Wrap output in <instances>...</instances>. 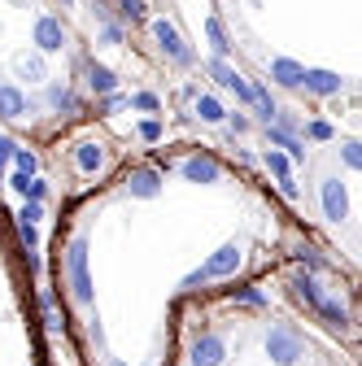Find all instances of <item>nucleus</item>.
<instances>
[{
    "label": "nucleus",
    "mask_w": 362,
    "mask_h": 366,
    "mask_svg": "<svg viewBox=\"0 0 362 366\" xmlns=\"http://www.w3.org/2000/svg\"><path fill=\"white\" fill-rule=\"evenodd\" d=\"M323 214L327 218H345V188H340V179H327L323 183Z\"/></svg>",
    "instance_id": "obj_6"
},
{
    "label": "nucleus",
    "mask_w": 362,
    "mask_h": 366,
    "mask_svg": "<svg viewBox=\"0 0 362 366\" xmlns=\"http://www.w3.org/2000/svg\"><path fill=\"white\" fill-rule=\"evenodd\" d=\"M292 292H297L301 301H310V305H319V292H315V284H310L306 275H297V279H292Z\"/></svg>",
    "instance_id": "obj_17"
},
{
    "label": "nucleus",
    "mask_w": 362,
    "mask_h": 366,
    "mask_svg": "<svg viewBox=\"0 0 362 366\" xmlns=\"http://www.w3.org/2000/svg\"><path fill=\"white\" fill-rule=\"evenodd\" d=\"M301 83L310 92H319V96H332V92H340V79L332 74V70H306L301 74Z\"/></svg>",
    "instance_id": "obj_8"
},
{
    "label": "nucleus",
    "mask_w": 362,
    "mask_h": 366,
    "mask_svg": "<svg viewBox=\"0 0 362 366\" xmlns=\"http://www.w3.org/2000/svg\"><path fill=\"white\" fill-rule=\"evenodd\" d=\"M315 310H319L332 327H345V305H336V301H327V296H319V305H315Z\"/></svg>",
    "instance_id": "obj_15"
},
{
    "label": "nucleus",
    "mask_w": 362,
    "mask_h": 366,
    "mask_svg": "<svg viewBox=\"0 0 362 366\" xmlns=\"http://www.w3.org/2000/svg\"><path fill=\"white\" fill-rule=\"evenodd\" d=\"M13 161H18V175L36 170V153H26V148H13Z\"/></svg>",
    "instance_id": "obj_19"
},
{
    "label": "nucleus",
    "mask_w": 362,
    "mask_h": 366,
    "mask_svg": "<svg viewBox=\"0 0 362 366\" xmlns=\"http://www.w3.org/2000/svg\"><path fill=\"white\" fill-rule=\"evenodd\" d=\"M310 136H315V140H327V136H332V127H327V122H315V127H310Z\"/></svg>",
    "instance_id": "obj_26"
},
{
    "label": "nucleus",
    "mask_w": 362,
    "mask_h": 366,
    "mask_svg": "<svg viewBox=\"0 0 362 366\" xmlns=\"http://www.w3.org/2000/svg\"><path fill=\"white\" fill-rule=\"evenodd\" d=\"M205 31H210V40H214V53H227V35H223V26H219V22H210Z\"/></svg>",
    "instance_id": "obj_21"
},
{
    "label": "nucleus",
    "mask_w": 362,
    "mask_h": 366,
    "mask_svg": "<svg viewBox=\"0 0 362 366\" xmlns=\"http://www.w3.org/2000/svg\"><path fill=\"white\" fill-rule=\"evenodd\" d=\"M184 175L192 183H214V179H219V166H214L210 157H192V161H184Z\"/></svg>",
    "instance_id": "obj_11"
},
{
    "label": "nucleus",
    "mask_w": 362,
    "mask_h": 366,
    "mask_svg": "<svg viewBox=\"0 0 362 366\" xmlns=\"http://www.w3.org/2000/svg\"><path fill=\"white\" fill-rule=\"evenodd\" d=\"M18 231H22V244H36V227H31V223H22Z\"/></svg>",
    "instance_id": "obj_29"
},
{
    "label": "nucleus",
    "mask_w": 362,
    "mask_h": 366,
    "mask_svg": "<svg viewBox=\"0 0 362 366\" xmlns=\"http://www.w3.org/2000/svg\"><path fill=\"white\" fill-rule=\"evenodd\" d=\"M340 157L349 161L354 170H362V144H345V148H340Z\"/></svg>",
    "instance_id": "obj_20"
},
{
    "label": "nucleus",
    "mask_w": 362,
    "mask_h": 366,
    "mask_svg": "<svg viewBox=\"0 0 362 366\" xmlns=\"http://www.w3.org/2000/svg\"><path fill=\"white\" fill-rule=\"evenodd\" d=\"M153 35H157V44H162V48H166V57H171V61H179V65H184V61H192V53L184 48V40H179L166 22H153Z\"/></svg>",
    "instance_id": "obj_5"
},
{
    "label": "nucleus",
    "mask_w": 362,
    "mask_h": 366,
    "mask_svg": "<svg viewBox=\"0 0 362 366\" xmlns=\"http://www.w3.org/2000/svg\"><path fill=\"white\" fill-rule=\"evenodd\" d=\"M196 113H201L205 122H219V118H223V105L214 101V96H201V101H196Z\"/></svg>",
    "instance_id": "obj_16"
},
{
    "label": "nucleus",
    "mask_w": 362,
    "mask_h": 366,
    "mask_svg": "<svg viewBox=\"0 0 362 366\" xmlns=\"http://www.w3.org/2000/svg\"><path fill=\"white\" fill-rule=\"evenodd\" d=\"M271 74L284 83V88H301V74H306V70H301L297 61H288V57H275V61H271Z\"/></svg>",
    "instance_id": "obj_10"
},
{
    "label": "nucleus",
    "mask_w": 362,
    "mask_h": 366,
    "mask_svg": "<svg viewBox=\"0 0 362 366\" xmlns=\"http://www.w3.org/2000/svg\"><path fill=\"white\" fill-rule=\"evenodd\" d=\"M109 366H123V362H109Z\"/></svg>",
    "instance_id": "obj_31"
},
{
    "label": "nucleus",
    "mask_w": 362,
    "mask_h": 366,
    "mask_svg": "<svg viewBox=\"0 0 362 366\" xmlns=\"http://www.w3.org/2000/svg\"><path fill=\"white\" fill-rule=\"evenodd\" d=\"M26 101H22V92L18 88H0V118H26Z\"/></svg>",
    "instance_id": "obj_9"
},
{
    "label": "nucleus",
    "mask_w": 362,
    "mask_h": 366,
    "mask_svg": "<svg viewBox=\"0 0 362 366\" xmlns=\"http://www.w3.org/2000/svg\"><path fill=\"white\" fill-rule=\"evenodd\" d=\"M92 88H96V92H105V96L113 92V74L105 70V65H92Z\"/></svg>",
    "instance_id": "obj_18"
},
{
    "label": "nucleus",
    "mask_w": 362,
    "mask_h": 366,
    "mask_svg": "<svg viewBox=\"0 0 362 366\" xmlns=\"http://www.w3.org/2000/svg\"><path fill=\"white\" fill-rule=\"evenodd\" d=\"M53 105H57V109H74V96L61 92V88H53Z\"/></svg>",
    "instance_id": "obj_23"
},
{
    "label": "nucleus",
    "mask_w": 362,
    "mask_h": 366,
    "mask_svg": "<svg viewBox=\"0 0 362 366\" xmlns=\"http://www.w3.org/2000/svg\"><path fill=\"white\" fill-rule=\"evenodd\" d=\"M236 266H240V248H236V244H227V248H219V253H214V257L201 266V271L188 279V288H192V284H201V279H223V275H232Z\"/></svg>",
    "instance_id": "obj_3"
},
{
    "label": "nucleus",
    "mask_w": 362,
    "mask_h": 366,
    "mask_svg": "<svg viewBox=\"0 0 362 366\" xmlns=\"http://www.w3.org/2000/svg\"><path fill=\"white\" fill-rule=\"evenodd\" d=\"M74 161H79V170H96V166H101V148H96V144H79Z\"/></svg>",
    "instance_id": "obj_14"
},
{
    "label": "nucleus",
    "mask_w": 362,
    "mask_h": 366,
    "mask_svg": "<svg viewBox=\"0 0 362 366\" xmlns=\"http://www.w3.org/2000/svg\"><path fill=\"white\" fill-rule=\"evenodd\" d=\"M140 136H144V140H157L162 127H157V122H140Z\"/></svg>",
    "instance_id": "obj_25"
},
{
    "label": "nucleus",
    "mask_w": 362,
    "mask_h": 366,
    "mask_svg": "<svg viewBox=\"0 0 362 366\" xmlns=\"http://www.w3.org/2000/svg\"><path fill=\"white\" fill-rule=\"evenodd\" d=\"M223 358H227V344L219 336H201L192 344V366H219Z\"/></svg>",
    "instance_id": "obj_4"
},
{
    "label": "nucleus",
    "mask_w": 362,
    "mask_h": 366,
    "mask_svg": "<svg viewBox=\"0 0 362 366\" xmlns=\"http://www.w3.org/2000/svg\"><path fill=\"white\" fill-rule=\"evenodd\" d=\"M267 127H271V122H267ZM271 140H275L279 148H288V157H297V161L306 157V148H301L297 140H292V136H288V131H279V127H271Z\"/></svg>",
    "instance_id": "obj_13"
},
{
    "label": "nucleus",
    "mask_w": 362,
    "mask_h": 366,
    "mask_svg": "<svg viewBox=\"0 0 362 366\" xmlns=\"http://www.w3.org/2000/svg\"><path fill=\"white\" fill-rule=\"evenodd\" d=\"M36 44L44 48V53H57L61 48V22L57 18H40L36 22Z\"/></svg>",
    "instance_id": "obj_7"
},
{
    "label": "nucleus",
    "mask_w": 362,
    "mask_h": 366,
    "mask_svg": "<svg viewBox=\"0 0 362 366\" xmlns=\"http://www.w3.org/2000/svg\"><path fill=\"white\" fill-rule=\"evenodd\" d=\"M144 5H140V0H123V13H131V18H136V13H140Z\"/></svg>",
    "instance_id": "obj_30"
},
{
    "label": "nucleus",
    "mask_w": 362,
    "mask_h": 366,
    "mask_svg": "<svg viewBox=\"0 0 362 366\" xmlns=\"http://www.w3.org/2000/svg\"><path fill=\"white\" fill-rule=\"evenodd\" d=\"M65 266H70V288H74V301H92V279H88V244L74 240L70 244V257H65Z\"/></svg>",
    "instance_id": "obj_2"
},
{
    "label": "nucleus",
    "mask_w": 362,
    "mask_h": 366,
    "mask_svg": "<svg viewBox=\"0 0 362 366\" xmlns=\"http://www.w3.org/2000/svg\"><path fill=\"white\" fill-rule=\"evenodd\" d=\"M131 192L136 196H157V175L153 170H136L131 175Z\"/></svg>",
    "instance_id": "obj_12"
},
{
    "label": "nucleus",
    "mask_w": 362,
    "mask_h": 366,
    "mask_svg": "<svg viewBox=\"0 0 362 366\" xmlns=\"http://www.w3.org/2000/svg\"><path fill=\"white\" fill-rule=\"evenodd\" d=\"M36 218H40V205H36V201H31V205L22 209V223H36Z\"/></svg>",
    "instance_id": "obj_28"
},
{
    "label": "nucleus",
    "mask_w": 362,
    "mask_h": 366,
    "mask_svg": "<svg viewBox=\"0 0 362 366\" xmlns=\"http://www.w3.org/2000/svg\"><path fill=\"white\" fill-rule=\"evenodd\" d=\"M131 105H136V109H157V96H153V92H140Z\"/></svg>",
    "instance_id": "obj_24"
},
{
    "label": "nucleus",
    "mask_w": 362,
    "mask_h": 366,
    "mask_svg": "<svg viewBox=\"0 0 362 366\" xmlns=\"http://www.w3.org/2000/svg\"><path fill=\"white\" fill-rule=\"evenodd\" d=\"M267 358L279 362V366H292V362L301 358V336H297L292 327H284V323L271 327V331H267Z\"/></svg>",
    "instance_id": "obj_1"
},
{
    "label": "nucleus",
    "mask_w": 362,
    "mask_h": 366,
    "mask_svg": "<svg viewBox=\"0 0 362 366\" xmlns=\"http://www.w3.org/2000/svg\"><path fill=\"white\" fill-rule=\"evenodd\" d=\"M18 70H22V74H31V79H40V74H44V65H40V57H22Z\"/></svg>",
    "instance_id": "obj_22"
},
{
    "label": "nucleus",
    "mask_w": 362,
    "mask_h": 366,
    "mask_svg": "<svg viewBox=\"0 0 362 366\" xmlns=\"http://www.w3.org/2000/svg\"><path fill=\"white\" fill-rule=\"evenodd\" d=\"M13 148H18V144H13V140H5V136H0V161H5V157H13Z\"/></svg>",
    "instance_id": "obj_27"
}]
</instances>
